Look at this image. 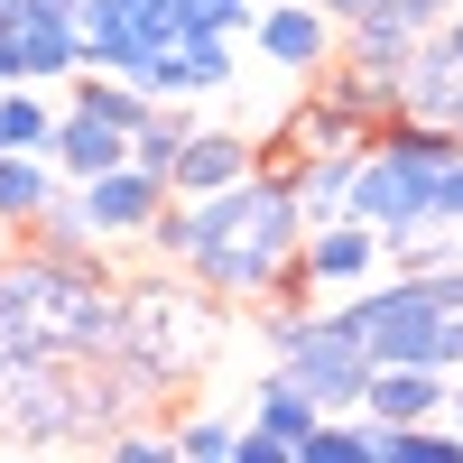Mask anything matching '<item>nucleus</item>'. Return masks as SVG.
Segmentation results:
<instances>
[{"mask_svg": "<svg viewBox=\"0 0 463 463\" xmlns=\"http://www.w3.org/2000/svg\"><path fill=\"white\" fill-rule=\"evenodd\" d=\"M297 241L306 204L288 167H250L222 195H167V213L148 222V250L222 306H269L279 288H297Z\"/></svg>", "mask_w": 463, "mask_h": 463, "instance_id": "f257e3e1", "label": "nucleus"}, {"mask_svg": "<svg viewBox=\"0 0 463 463\" xmlns=\"http://www.w3.org/2000/svg\"><path fill=\"white\" fill-rule=\"evenodd\" d=\"M436 316H445L436 288L408 279V269H399V279H371V288H353V297L334 306V325L353 334L371 362H427L436 353Z\"/></svg>", "mask_w": 463, "mask_h": 463, "instance_id": "f03ea898", "label": "nucleus"}, {"mask_svg": "<svg viewBox=\"0 0 463 463\" xmlns=\"http://www.w3.org/2000/svg\"><path fill=\"white\" fill-rule=\"evenodd\" d=\"M84 427V362L37 353L0 371V445H74Z\"/></svg>", "mask_w": 463, "mask_h": 463, "instance_id": "7ed1b4c3", "label": "nucleus"}, {"mask_svg": "<svg viewBox=\"0 0 463 463\" xmlns=\"http://www.w3.org/2000/svg\"><path fill=\"white\" fill-rule=\"evenodd\" d=\"M204 343H213V306H204V297H185V288H167V279H158V288H130V334H121V362H139L148 380H158V390H167V380L204 353Z\"/></svg>", "mask_w": 463, "mask_h": 463, "instance_id": "20e7f679", "label": "nucleus"}, {"mask_svg": "<svg viewBox=\"0 0 463 463\" xmlns=\"http://www.w3.org/2000/svg\"><path fill=\"white\" fill-rule=\"evenodd\" d=\"M74 19H84V56L111 65V74H139V65L176 37V10H167V0H84Z\"/></svg>", "mask_w": 463, "mask_h": 463, "instance_id": "39448f33", "label": "nucleus"}, {"mask_svg": "<svg viewBox=\"0 0 463 463\" xmlns=\"http://www.w3.org/2000/svg\"><path fill=\"white\" fill-rule=\"evenodd\" d=\"M380 269H390V241H380L362 213L316 222V232L297 241V288H371Z\"/></svg>", "mask_w": 463, "mask_h": 463, "instance_id": "423d86ee", "label": "nucleus"}, {"mask_svg": "<svg viewBox=\"0 0 463 463\" xmlns=\"http://www.w3.org/2000/svg\"><path fill=\"white\" fill-rule=\"evenodd\" d=\"M250 47L269 65H288V74H325L343 56V28L316 10V0H269V10L250 19Z\"/></svg>", "mask_w": 463, "mask_h": 463, "instance_id": "0eeeda50", "label": "nucleus"}, {"mask_svg": "<svg viewBox=\"0 0 463 463\" xmlns=\"http://www.w3.org/2000/svg\"><path fill=\"white\" fill-rule=\"evenodd\" d=\"M84 204H93V232L102 241H148V222L167 213V176L158 167H102V176H84Z\"/></svg>", "mask_w": 463, "mask_h": 463, "instance_id": "6e6552de", "label": "nucleus"}, {"mask_svg": "<svg viewBox=\"0 0 463 463\" xmlns=\"http://www.w3.org/2000/svg\"><path fill=\"white\" fill-rule=\"evenodd\" d=\"M139 84L158 93V102H204L232 84V37H167L158 56L139 65Z\"/></svg>", "mask_w": 463, "mask_h": 463, "instance_id": "1a4fd4ad", "label": "nucleus"}, {"mask_svg": "<svg viewBox=\"0 0 463 463\" xmlns=\"http://www.w3.org/2000/svg\"><path fill=\"white\" fill-rule=\"evenodd\" d=\"M250 167H260V148H250L241 130L195 121V130H185V148H176V167H167V195H222V185H241Z\"/></svg>", "mask_w": 463, "mask_h": 463, "instance_id": "9d476101", "label": "nucleus"}, {"mask_svg": "<svg viewBox=\"0 0 463 463\" xmlns=\"http://www.w3.org/2000/svg\"><path fill=\"white\" fill-rule=\"evenodd\" d=\"M445 390H454V371H436V362H371L362 417H380V427H408V417H445Z\"/></svg>", "mask_w": 463, "mask_h": 463, "instance_id": "9b49d317", "label": "nucleus"}, {"mask_svg": "<svg viewBox=\"0 0 463 463\" xmlns=\"http://www.w3.org/2000/svg\"><path fill=\"white\" fill-rule=\"evenodd\" d=\"M47 158L84 185V176H102V167H130V130L121 121H102V111H84V102H65V121H56V148Z\"/></svg>", "mask_w": 463, "mask_h": 463, "instance_id": "f8f14e48", "label": "nucleus"}, {"mask_svg": "<svg viewBox=\"0 0 463 463\" xmlns=\"http://www.w3.org/2000/svg\"><path fill=\"white\" fill-rule=\"evenodd\" d=\"M56 185H65V167L47 158V148H0V232H28L37 213H47Z\"/></svg>", "mask_w": 463, "mask_h": 463, "instance_id": "ddd939ff", "label": "nucleus"}, {"mask_svg": "<svg viewBox=\"0 0 463 463\" xmlns=\"http://www.w3.org/2000/svg\"><path fill=\"white\" fill-rule=\"evenodd\" d=\"M399 111H408V121H454V111H463V74L436 47H417L408 74H399Z\"/></svg>", "mask_w": 463, "mask_h": 463, "instance_id": "4468645a", "label": "nucleus"}, {"mask_svg": "<svg viewBox=\"0 0 463 463\" xmlns=\"http://www.w3.org/2000/svg\"><path fill=\"white\" fill-rule=\"evenodd\" d=\"M316 417H325V408L306 399V390H297L288 371H269L260 390H250V427H269L279 445H306V427H316Z\"/></svg>", "mask_w": 463, "mask_h": 463, "instance_id": "2eb2a0df", "label": "nucleus"}, {"mask_svg": "<svg viewBox=\"0 0 463 463\" xmlns=\"http://www.w3.org/2000/svg\"><path fill=\"white\" fill-rule=\"evenodd\" d=\"M325 148H371V121H362V111L343 102V93L297 111V158H325Z\"/></svg>", "mask_w": 463, "mask_h": 463, "instance_id": "dca6fc26", "label": "nucleus"}, {"mask_svg": "<svg viewBox=\"0 0 463 463\" xmlns=\"http://www.w3.org/2000/svg\"><path fill=\"white\" fill-rule=\"evenodd\" d=\"M37 93H47V84H0V139H10V148H56L65 111L37 102Z\"/></svg>", "mask_w": 463, "mask_h": 463, "instance_id": "f3484780", "label": "nucleus"}, {"mask_svg": "<svg viewBox=\"0 0 463 463\" xmlns=\"http://www.w3.org/2000/svg\"><path fill=\"white\" fill-rule=\"evenodd\" d=\"M185 130H195V111H185V102H158V111L130 130V158L167 176V167H176V148H185Z\"/></svg>", "mask_w": 463, "mask_h": 463, "instance_id": "a211bd4d", "label": "nucleus"}, {"mask_svg": "<svg viewBox=\"0 0 463 463\" xmlns=\"http://www.w3.org/2000/svg\"><path fill=\"white\" fill-rule=\"evenodd\" d=\"M176 10V37H232L260 19V0H167Z\"/></svg>", "mask_w": 463, "mask_h": 463, "instance_id": "6ab92c4d", "label": "nucleus"}, {"mask_svg": "<svg viewBox=\"0 0 463 463\" xmlns=\"http://www.w3.org/2000/svg\"><path fill=\"white\" fill-rule=\"evenodd\" d=\"M232 445H241L232 417H185L176 427V454H195V463H232Z\"/></svg>", "mask_w": 463, "mask_h": 463, "instance_id": "aec40b11", "label": "nucleus"}, {"mask_svg": "<svg viewBox=\"0 0 463 463\" xmlns=\"http://www.w3.org/2000/svg\"><path fill=\"white\" fill-rule=\"evenodd\" d=\"M102 454H121V463H158V454H176V427L158 436V427H130V417H121V427L102 436Z\"/></svg>", "mask_w": 463, "mask_h": 463, "instance_id": "412c9836", "label": "nucleus"}, {"mask_svg": "<svg viewBox=\"0 0 463 463\" xmlns=\"http://www.w3.org/2000/svg\"><path fill=\"white\" fill-rule=\"evenodd\" d=\"M232 463H297V445H279L269 427H241V445H232Z\"/></svg>", "mask_w": 463, "mask_h": 463, "instance_id": "4be33fe9", "label": "nucleus"}, {"mask_svg": "<svg viewBox=\"0 0 463 463\" xmlns=\"http://www.w3.org/2000/svg\"><path fill=\"white\" fill-rule=\"evenodd\" d=\"M427 47H436V56H445V65L463 74V0H454V10H445V19L427 28Z\"/></svg>", "mask_w": 463, "mask_h": 463, "instance_id": "5701e85b", "label": "nucleus"}, {"mask_svg": "<svg viewBox=\"0 0 463 463\" xmlns=\"http://www.w3.org/2000/svg\"><path fill=\"white\" fill-rule=\"evenodd\" d=\"M436 222H454V232H463V158L436 176Z\"/></svg>", "mask_w": 463, "mask_h": 463, "instance_id": "b1692460", "label": "nucleus"}, {"mask_svg": "<svg viewBox=\"0 0 463 463\" xmlns=\"http://www.w3.org/2000/svg\"><path fill=\"white\" fill-rule=\"evenodd\" d=\"M316 10H325V19L343 28V19H362V10H371V0H316Z\"/></svg>", "mask_w": 463, "mask_h": 463, "instance_id": "393cba45", "label": "nucleus"}, {"mask_svg": "<svg viewBox=\"0 0 463 463\" xmlns=\"http://www.w3.org/2000/svg\"><path fill=\"white\" fill-rule=\"evenodd\" d=\"M445 417H454V427H463V371H454V390H445Z\"/></svg>", "mask_w": 463, "mask_h": 463, "instance_id": "a878e982", "label": "nucleus"}, {"mask_svg": "<svg viewBox=\"0 0 463 463\" xmlns=\"http://www.w3.org/2000/svg\"><path fill=\"white\" fill-rule=\"evenodd\" d=\"M47 10H84V0H47Z\"/></svg>", "mask_w": 463, "mask_h": 463, "instance_id": "bb28decb", "label": "nucleus"}, {"mask_svg": "<svg viewBox=\"0 0 463 463\" xmlns=\"http://www.w3.org/2000/svg\"><path fill=\"white\" fill-rule=\"evenodd\" d=\"M436 10H454V0H436Z\"/></svg>", "mask_w": 463, "mask_h": 463, "instance_id": "cd10ccee", "label": "nucleus"}, {"mask_svg": "<svg viewBox=\"0 0 463 463\" xmlns=\"http://www.w3.org/2000/svg\"><path fill=\"white\" fill-rule=\"evenodd\" d=\"M454 130H463V111H454Z\"/></svg>", "mask_w": 463, "mask_h": 463, "instance_id": "c85d7f7f", "label": "nucleus"}, {"mask_svg": "<svg viewBox=\"0 0 463 463\" xmlns=\"http://www.w3.org/2000/svg\"><path fill=\"white\" fill-rule=\"evenodd\" d=\"M0 148H10V139H0Z\"/></svg>", "mask_w": 463, "mask_h": 463, "instance_id": "c756f323", "label": "nucleus"}]
</instances>
